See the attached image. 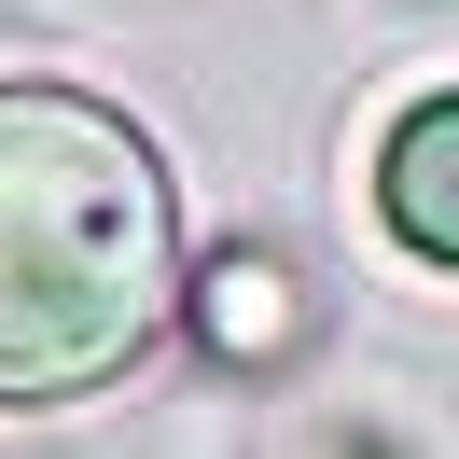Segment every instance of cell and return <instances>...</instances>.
Here are the masks:
<instances>
[{"mask_svg":"<svg viewBox=\"0 0 459 459\" xmlns=\"http://www.w3.org/2000/svg\"><path fill=\"white\" fill-rule=\"evenodd\" d=\"M181 307V209L112 98L0 84V403L126 376Z\"/></svg>","mask_w":459,"mask_h":459,"instance_id":"obj_1","label":"cell"},{"mask_svg":"<svg viewBox=\"0 0 459 459\" xmlns=\"http://www.w3.org/2000/svg\"><path fill=\"white\" fill-rule=\"evenodd\" d=\"M376 223L418 264H459V98H418L376 153Z\"/></svg>","mask_w":459,"mask_h":459,"instance_id":"obj_2","label":"cell"},{"mask_svg":"<svg viewBox=\"0 0 459 459\" xmlns=\"http://www.w3.org/2000/svg\"><path fill=\"white\" fill-rule=\"evenodd\" d=\"M195 320H209V348L264 362V348H292V279H279L264 251H237V264H209V279H195Z\"/></svg>","mask_w":459,"mask_h":459,"instance_id":"obj_3","label":"cell"}]
</instances>
